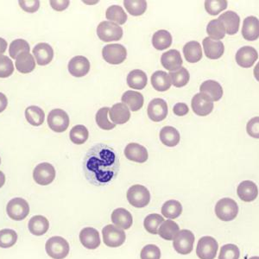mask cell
<instances>
[{"label":"cell","mask_w":259,"mask_h":259,"mask_svg":"<svg viewBox=\"0 0 259 259\" xmlns=\"http://www.w3.org/2000/svg\"><path fill=\"white\" fill-rule=\"evenodd\" d=\"M120 169L118 154L105 144L93 146L85 154L83 170L85 179L93 185L101 187L112 183Z\"/></svg>","instance_id":"6da1fadb"},{"label":"cell","mask_w":259,"mask_h":259,"mask_svg":"<svg viewBox=\"0 0 259 259\" xmlns=\"http://www.w3.org/2000/svg\"><path fill=\"white\" fill-rule=\"evenodd\" d=\"M122 103H124L127 107H129L132 112H138L141 109L144 103L145 99L142 94L136 91H126L124 95H122Z\"/></svg>","instance_id":"484cf974"},{"label":"cell","mask_w":259,"mask_h":259,"mask_svg":"<svg viewBox=\"0 0 259 259\" xmlns=\"http://www.w3.org/2000/svg\"><path fill=\"white\" fill-rule=\"evenodd\" d=\"M250 259H259L258 256H252V257H250Z\"/></svg>","instance_id":"94428289"},{"label":"cell","mask_w":259,"mask_h":259,"mask_svg":"<svg viewBox=\"0 0 259 259\" xmlns=\"http://www.w3.org/2000/svg\"><path fill=\"white\" fill-rule=\"evenodd\" d=\"M183 59L179 51L177 50H170L162 54L161 57V63L166 70L175 72L182 68Z\"/></svg>","instance_id":"ac0fdd59"},{"label":"cell","mask_w":259,"mask_h":259,"mask_svg":"<svg viewBox=\"0 0 259 259\" xmlns=\"http://www.w3.org/2000/svg\"><path fill=\"white\" fill-rule=\"evenodd\" d=\"M8 105V100L6 95L0 93V112H4Z\"/></svg>","instance_id":"6f0895ef"},{"label":"cell","mask_w":259,"mask_h":259,"mask_svg":"<svg viewBox=\"0 0 259 259\" xmlns=\"http://www.w3.org/2000/svg\"><path fill=\"white\" fill-rule=\"evenodd\" d=\"M164 221V219L157 213L148 215L144 221V227L150 234H158V228Z\"/></svg>","instance_id":"7bdbcfd3"},{"label":"cell","mask_w":259,"mask_h":259,"mask_svg":"<svg viewBox=\"0 0 259 259\" xmlns=\"http://www.w3.org/2000/svg\"><path fill=\"white\" fill-rule=\"evenodd\" d=\"M258 59V53L256 49L250 46L240 48L236 54V62L242 68H249L253 66Z\"/></svg>","instance_id":"9a60e30c"},{"label":"cell","mask_w":259,"mask_h":259,"mask_svg":"<svg viewBox=\"0 0 259 259\" xmlns=\"http://www.w3.org/2000/svg\"><path fill=\"white\" fill-rule=\"evenodd\" d=\"M124 156L130 161L139 163H144L149 158L147 149L137 143H131L127 145L124 149Z\"/></svg>","instance_id":"e0dca14e"},{"label":"cell","mask_w":259,"mask_h":259,"mask_svg":"<svg viewBox=\"0 0 259 259\" xmlns=\"http://www.w3.org/2000/svg\"><path fill=\"white\" fill-rule=\"evenodd\" d=\"M18 3L24 12H30V13L37 12L40 7V1L38 0H29V1L20 0L18 1Z\"/></svg>","instance_id":"f5cc1de1"},{"label":"cell","mask_w":259,"mask_h":259,"mask_svg":"<svg viewBox=\"0 0 259 259\" xmlns=\"http://www.w3.org/2000/svg\"><path fill=\"white\" fill-rule=\"evenodd\" d=\"M201 94L208 96L212 101H219L223 96V89L220 83L215 80L204 81L200 87Z\"/></svg>","instance_id":"4316f807"},{"label":"cell","mask_w":259,"mask_h":259,"mask_svg":"<svg viewBox=\"0 0 259 259\" xmlns=\"http://www.w3.org/2000/svg\"><path fill=\"white\" fill-rule=\"evenodd\" d=\"M259 118L258 117H255V118H251L247 123V133L250 137H252L254 139H259Z\"/></svg>","instance_id":"db71d44e"},{"label":"cell","mask_w":259,"mask_h":259,"mask_svg":"<svg viewBox=\"0 0 259 259\" xmlns=\"http://www.w3.org/2000/svg\"><path fill=\"white\" fill-rule=\"evenodd\" d=\"M183 54L185 59L190 63H196L202 59V50L200 42L196 41H189L183 47Z\"/></svg>","instance_id":"f546056e"},{"label":"cell","mask_w":259,"mask_h":259,"mask_svg":"<svg viewBox=\"0 0 259 259\" xmlns=\"http://www.w3.org/2000/svg\"><path fill=\"white\" fill-rule=\"evenodd\" d=\"M173 112L177 116L183 117L188 114L189 112V106H187L185 103H177L175 105L173 108Z\"/></svg>","instance_id":"9f6ffc18"},{"label":"cell","mask_w":259,"mask_h":259,"mask_svg":"<svg viewBox=\"0 0 259 259\" xmlns=\"http://www.w3.org/2000/svg\"><path fill=\"white\" fill-rule=\"evenodd\" d=\"M80 243L89 250H95L100 245V233L93 227H85L80 233Z\"/></svg>","instance_id":"d6986e66"},{"label":"cell","mask_w":259,"mask_h":259,"mask_svg":"<svg viewBox=\"0 0 259 259\" xmlns=\"http://www.w3.org/2000/svg\"><path fill=\"white\" fill-rule=\"evenodd\" d=\"M69 123L68 113L62 109L52 110L48 116V125L55 133H64L68 130Z\"/></svg>","instance_id":"9c48e42d"},{"label":"cell","mask_w":259,"mask_h":259,"mask_svg":"<svg viewBox=\"0 0 259 259\" xmlns=\"http://www.w3.org/2000/svg\"><path fill=\"white\" fill-rule=\"evenodd\" d=\"M237 194L240 200L244 202H250L256 200L258 195V189L253 182L244 181L238 186Z\"/></svg>","instance_id":"44dd1931"},{"label":"cell","mask_w":259,"mask_h":259,"mask_svg":"<svg viewBox=\"0 0 259 259\" xmlns=\"http://www.w3.org/2000/svg\"><path fill=\"white\" fill-rule=\"evenodd\" d=\"M102 56L110 64H121L126 59L127 50L122 45H106L102 50Z\"/></svg>","instance_id":"8fae6325"},{"label":"cell","mask_w":259,"mask_h":259,"mask_svg":"<svg viewBox=\"0 0 259 259\" xmlns=\"http://www.w3.org/2000/svg\"><path fill=\"white\" fill-rule=\"evenodd\" d=\"M6 212L13 221H23L30 213V206L24 199L14 198L7 204Z\"/></svg>","instance_id":"8992f818"},{"label":"cell","mask_w":259,"mask_h":259,"mask_svg":"<svg viewBox=\"0 0 259 259\" xmlns=\"http://www.w3.org/2000/svg\"><path fill=\"white\" fill-rule=\"evenodd\" d=\"M18 234L14 230L3 229L0 231V247L11 248L17 243Z\"/></svg>","instance_id":"7dc6e473"},{"label":"cell","mask_w":259,"mask_h":259,"mask_svg":"<svg viewBox=\"0 0 259 259\" xmlns=\"http://www.w3.org/2000/svg\"><path fill=\"white\" fill-rule=\"evenodd\" d=\"M70 139L75 145H83L89 139V130L82 124L73 127L70 131Z\"/></svg>","instance_id":"ee69618b"},{"label":"cell","mask_w":259,"mask_h":259,"mask_svg":"<svg viewBox=\"0 0 259 259\" xmlns=\"http://www.w3.org/2000/svg\"><path fill=\"white\" fill-rule=\"evenodd\" d=\"M0 163H1V158H0Z\"/></svg>","instance_id":"6125c7cd"},{"label":"cell","mask_w":259,"mask_h":259,"mask_svg":"<svg viewBox=\"0 0 259 259\" xmlns=\"http://www.w3.org/2000/svg\"><path fill=\"white\" fill-rule=\"evenodd\" d=\"M15 65L16 68L21 74H29L35 69V59L31 54L25 52L17 57Z\"/></svg>","instance_id":"1f68e13d"},{"label":"cell","mask_w":259,"mask_h":259,"mask_svg":"<svg viewBox=\"0 0 259 259\" xmlns=\"http://www.w3.org/2000/svg\"><path fill=\"white\" fill-rule=\"evenodd\" d=\"M111 120L115 124H124L131 118L130 109L124 103H117L109 111Z\"/></svg>","instance_id":"d4e9b609"},{"label":"cell","mask_w":259,"mask_h":259,"mask_svg":"<svg viewBox=\"0 0 259 259\" xmlns=\"http://www.w3.org/2000/svg\"><path fill=\"white\" fill-rule=\"evenodd\" d=\"M147 113L149 118L153 122H161L168 115V105L162 99H154L148 106Z\"/></svg>","instance_id":"5bb4252c"},{"label":"cell","mask_w":259,"mask_h":259,"mask_svg":"<svg viewBox=\"0 0 259 259\" xmlns=\"http://www.w3.org/2000/svg\"><path fill=\"white\" fill-rule=\"evenodd\" d=\"M180 231L179 226L175 221H163L162 225L160 226L158 230V234L162 239L165 240H173L175 236Z\"/></svg>","instance_id":"8d00e7d4"},{"label":"cell","mask_w":259,"mask_h":259,"mask_svg":"<svg viewBox=\"0 0 259 259\" xmlns=\"http://www.w3.org/2000/svg\"><path fill=\"white\" fill-rule=\"evenodd\" d=\"M112 223L122 229H129L133 226V219L132 213L124 208H117L112 213Z\"/></svg>","instance_id":"83f0119b"},{"label":"cell","mask_w":259,"mask_h":259,"mask_svg":"<svg viewBox=\"0 0 259 259\" xmlns=\"http://www.w3.org/2000/svg\"><path fill=\"white\" fill-rule=\"evenodd\" d=\"M124 7L131 15L141 16L147 9V2L145 0H124Z\"/></svg>","instance_id":"60d3db41"},{"label":"cell","mask_w":259,"mask_h":259,"mask_svg":"<svg viewBox=\"0 0 259 259\" xmlns=\"http://www.w3.org/2000/svg\"><path fill=\"white\" fill-rule=\"evenodd\" d=\"M181 136L178 131L172 126H165L160 132V140L168 147H175L179 144Z\"/></svg>","instance_id":"d6a6232c"},{"label":"cell","mask_w":259,"mask_h":259,"mask_svg":"<svg viewBox=\"0 0 259 259\" xmlns=\"http://www.w3.org/2000/svg\"><path fill=\"white\" fill-rule=\"evenodd\" d=\"M194 233L189 230H181L177 235L175 236L174 245L175 250L177 252L182 255H187L192 252L194 243Z\"/></svg>","instance_id":"52a82bcc"},{"label":"cell","mask_w":259,"mask_h":259,"mask_svg":"<svg viewBox=\"0 0 259 259\" xmlns=\"http://www.w3.org/2000/svg\"><path fill=\"white\" fill-rule=\"evenodd\" d=\"M183 212V206L178 200H170L166 201L162 207V213L168 219H177Z\"/></svg>","instance_id":"74e56055"},{"label":"cell","mask_w":259,"mask_h":259,"mask_svg":"<svg viewBox=\"0 0 259 259\" xmlns=\"http://www.w3.org/2000/svg\"><path fill=\"white\" fill-rule=\"evenodd\" d=\"M56 178V169L49 162H41L33 171V179L41 186H47L53 183Z\"/></svg>","instance_id":"7c38bea8"},{"label":"cell","mask_w":259,"mask_h":259,"mask_svg":"<svg viewBox=\"0 0 259 259\" xmlns=\"http://www.w3.org/2000/svg\"><path fill=\"white\" fill-rule=\"evenodd\" d=\"M50 227V222L47 218L41 215H35L33 216L29 221V230L33 235H45L47 233Z\"/></svg>","instance_id":"4dcf8cb0"},{"label":"cell","mask_w":259,"mask_h":259,"mask_svg":"<svg viewBox=\"0 0 259 259\" xmlns=\"http://www.w3.org/2000/svg\"><path fill=\"white\" fill-rule=\"evenodd\" d=\"M206 33L209 35V38L212 40H221L226 35L225 27L219 19H213L210 21L209 24L206 27Z\"/></svg>","instance_id":"ab89813d"},{"label":"cell","mask_w":259,"mask_h":259,"mask_svg":"<svg viewBox=\"0 0 259 259\" xmlns=\"http://www.w3.org/2000/svg\"><path fill=\"white\" fill-rule=\"evenodd\" d=\"M192 109L195 114L205 117L213 110V101L203 94H197L192 99Z\"/></svg>","instance_id":"4fadbf2b"},{"label":"cell","mask_w":259,"mask_h":259,"mask_svg":"<svg viewBox=\"0 0 259 259\" xmlns=\"http://www.w3.org/2000/svg\"><path fill=\"white\" fill-rule=\"evenodd\" d=\"M7 49V41L4 38L0 37V56H2Z\"/></svg>","instance_id":"680465c9"},{"label":"cell","mask_w":259,"mask_h":259,"mask_svg":"<svg viewBox=\"0 0 259 259\" xmlns=\"http://www.w3.org/2000/svg\"><path fill=\"white\" fill-rule=\"evenodd\" d=\"M168 76L170 78L171 84H173L176 88H183L189 83L190 79L189 71L185 68H181L175 72H171Z\"/></svg>","instance_id":"b9f144b4"},{"label":"cell","mask_w":259,"mask_h":259,"mask_svg":"<svg viewBox=\"0 0 259 259\" xmlns=\"http://www.w3.org/2000/svg\"><path fill=\"white\" fill-rule=\"evenodd\" d=\"M109 111V107H102L96 113L95 119H96L98 126L100 127V129L110 131V130H112L116 126V124H113L108 119Z\"/></svg>","instance_id":"f6af8a7d"},{"label":"cell","mask_w":259,"mask_h":259,"mask_svg":"<svg viewBox=\"0 0 259 259\" xmlns=\"http://www.w3.org/2000/svg\"><path fill=\"white\" fill-rule=\"evenodd\" d=\"M218 19L224 25L226 34L233 35L239 31L240 18L236 12L227 11L221 14Z\"/></svg>","instance_id":"7402d4cb"},{"label":"cell","mask_w":259,"mask_h":259,"mask_svg":"<svg viewBox=\"0 0 259 259\" xmlns=\"http://www.w3.org/2000/svg\"><path fill=\"white\" fill-rule=\"evenodd\" d=\"M106 18L109 22H114L115 24H124L127 21L126 13L119 6H112L106 10Z\"/></svg>","instance_id":"f35d334b"},{"label":"cell","mask_w":259,"mask_h":259,"mask_svg":"<svg viewBox=\"0 0 259 259\" xmlns=\"http://www.w3.org/2000/svg\"><path fill=\"white\" fill-rule=\"evenodd\" d=\"M140 256L141 259H160L161 250L155 244H147L142 249Z\"/></svg>","instance_id":"816d5d0a"},{"label":"cell","mask_w":259,"mask_h":259,"mask_svg":"<svg viewBox=\"0 0 259 259\" xmlns=\"http://www.w3.org/2000/svg\"><path fill=\"white\" fill-rule=\"evenodd\" d=\"M127 85L136 90H142L147 85V75L144 71L134 69L127 75Z\"/></svg>","instance_id":"f1b7e54d"},{"label":"cell","mask_w":259,"mask_h":259,"mask_svg":"<svg viewBox=\"0 0 259 259\" xmlns=\"http://www.w3.org/2000/svg\"><path fill=\"white\" fill-rule=\"evenodd\" d=\"M14 73V65L12 60L6 56H0V78H7Z\"/></svg>","instance_id":"f907efd6"},{"label":"cell","mask_w":259,"mask_h":259,"mask_svg":"<svg viewBox=\"0 0 259 259\" xmlns=\"http://www.w3.org/2000/svg\"><path fill=\"white\" fill-rule=\"evenodd\" d=\"M218 248V242L216 239L210 236H205L198 242L196 254L200 259H214Z\"/></svg>","instance_id":"30bf717a"},{"label":"cell","mask_w":259,"mask_h":259,"mask_svg":"<svg viewBox=\"0 0 259 259\" xmlns=\"http://www.w3.org/2000/svg\"><path fill=\"white\" fill-rule=\"evenodd\" d=\"M126 197L129 203L138 208L145 207L150 201V191L145 186L139 184L132 186L128 189Z\"/></svg>","instance_id":"5b68a950"},{"label":"cell","mask_w":259,"mask_h":259,"mask_svg":"<svg viewBox=\"0 0 259 259\" xmlns=\"http://www.w3.org/2000/svg\"><path fill=\"white\" fill-rule=\"evenodd\" d=\"M5 183H6V176L2 171H0V188H2Z\"/></svg>","instance_id":"91938a15"},{"label":"cell","mask_w":259,"mask_h":259,"mask_svg":"<svg viewBox=\"0 0 259 259\" xmlns=\"http://www.w3.org/2000/svg\"><path fill=\"white\" fill-rule=\"evenodd\" d=\"M172 45V35L168 30L156 31L152 36V45L157 50H164Z\"/></svg>","instance_id":"e575fe53"},{"label":"cell","mask_w":259,"mask_h":259,"mask_svg":"<svg viewBox=\"0 0 259 259\" xmlns=\"http://www.w3.org/2000/svg\"><path fill=\"white\" fill-rule=\"evenodd\" d=\"M242 35L247 41H255L259 36L258 18L250 16L244 19L242 27Z\"/></svg>","instance_id":"cb8c5ba5"},{"label":"cell","mask_w":259,"mask_h":259,"mask_svg":"<svg viewBox=\"0 0 259 259\" xmlns=\"http://www.w3.org/2000/svg\"><path fill=\"white\" fill-rule=\"evenodd\" d=\"M205 8L208 14L216 16L227 8V1L226 0H206L205 1Z\"/></svg>","instance_id":"c3c4849f"},{"label":"cell","mask_w":259,"mask_h":259,"mask_svg":"<svg viewBox=\"0 0 259 259\" xmlns=\"http://www.w3.org/2000/svg\"><path fill=\"white\" fill-rule=\"evenodd\" d=\"M202 45L205 55L208 59H219L224 54L225 46L221 41H215L209 37H206L203 39Z\"/></svg>","instance_id":"603a6c76"},{"label":"cell","mask_w":259,"mask_h":259,"mask_svg":"<svg viewBox=\"0 0 259 259\" xmlns=\"http://www.w3.org/2000/svg\"><path fill=\"white\" fill-rule=\"evenodd\" d=\"M25 118L33 126H39L45 122V113L38 106H30L25 110Z\"/></svg>","instance_id":"d590c367"},{"label":"cell","mask_w":259,"mask_h":259,"mask_svg":"<svg viewBox=\"0 0 259 259\" xmlns=\"http://www.w3.org/2000/svg\"><path fill=\"white\" fill-rule=\"evenodd\" d=\"M151 85L156 91H168L171 87L170 78L164 71H156L151 75Z\"/></svg>","instance_id":"836d02e7"},{"label":"cell","mask_w":259,"mask_h":259,"mask_svg":"<svg viewBox=\"0 0 259 259\" xmlns=\"http://www.w3.org/2000/svg\"><path fill=\"white\" fill-rule=\"evenodd\" d=\"M69 4H70V2L68 0H61V1L51 0L50 1V5L52 6V8L57 11V12H62V11L67 9L68 6H69Z\"/></svg>","instance_id":"11a10c76"},{"label":"cell","mask_w":259,"mask_h":259,"mask_svg":"<svg viewBox=\"0 0 259 259\" xmlns=\"http://www.w3.org/2000/svg\"><path fill=\"white\" fill-rule=\"evenodd\" d=\"M97 35L101 41L106 42L119 41L123 37V29L114 23L103 21L98 25Z\"/></svg>","instance_id":"277c9868"},{"label":"cell","mask_w":259,"mask_h":259,"mask_svg":"<svg viewBox=\"0 0 259 259\" xmlns=\"http://www.w3.org/2000/svg\"><path fill=\"white\" fill-rule=\"evenodd\" d=\"M48 255L53 259H64L69 253V244L60 236L50 238L45 244Z\"/></svg>","instance_id":"7a4b0ae2"},{"label":"cell","mask_w":259,"mask_h":259,"mask_svg":"<svg viewBox=\"0 0 259 259\" xmlns=\"http://www.w3.org/2000/svg\"><path fill=\"white\" fill-rule=\"evenodd\" d=\"M30 47L28 41L23 39H17L12 41L10 45V56L13 59H17V57L21 54L25 53V52L30 53Z\"/></svg>","instance_id":"bcb514c9"},{"label":"cell","mask_w":259,"mask_h":259,"mask_svg":"<svg viewBox=\"0 0 259 259\" xmlns=\"http://www.w3.org/2000/svg\"><path fill=\"white\" fill-rule=\"evenodd\" d=\"M68 69L73 76L77 78L85 76L90 71V62L85 56H74L68 62Z\"/></svg>","instance_id":"2e32d148"},{"label":"cell","mask_w":259,"mask_h":259,"mask_svg":"<svg viewBox=\"0 0 259 259\" xmlns=\"http://www.w3.org/2000/svg\"><path fill=\"white\" fill-rule=\"evenodd\" d=\"M215 213L221 221H232L238 216L239 206L233 199L223 198L216 204Z\"/></svg>","instance_id":"3957f363"},{"label":"cell","mask_w":259,"mask_h":259,"mask_svg":"<svg viewBox=\"0 0 259 259\" xmlns=\"http://www.w3.org/2000/svg\"><path fill=\"white\" fill-rule=\"evenodd\" d=\"M103 241L108 247H119L126 239L124 231L114 225H108L102 230Z\"/></svg>","instance_id":"ba28073f"},{"label":"cell","mask_w":259,"mask_h":259,"mask_svg":"<svg viewBox=\"0 0 259 259\" xmlns=\"http://www.w3.org/2000/svg\"><path fill=\"white\" fill-rule=\"evenodd\" d=\"M33 55L35 56L37 64L46 66L52 62L54 58V50L50 45L46 42H40L33 49Z\"/></svg>","instance_id":"ffe728a7"},{"label":"cell","mask_w":259,"mask_h":259,"mask_svg":"<svg viewBox=\"0 0 259 259\" xmlns=\"http://www.w3.org/2000/svg\"><path fill=\"white\" fill-rule=\"evenodd\" d=\"M240 251L237 245L227 244L223 245L219 255V259H239Z\"/></svg>","instance_id":"681fc988"}]
</instances>
